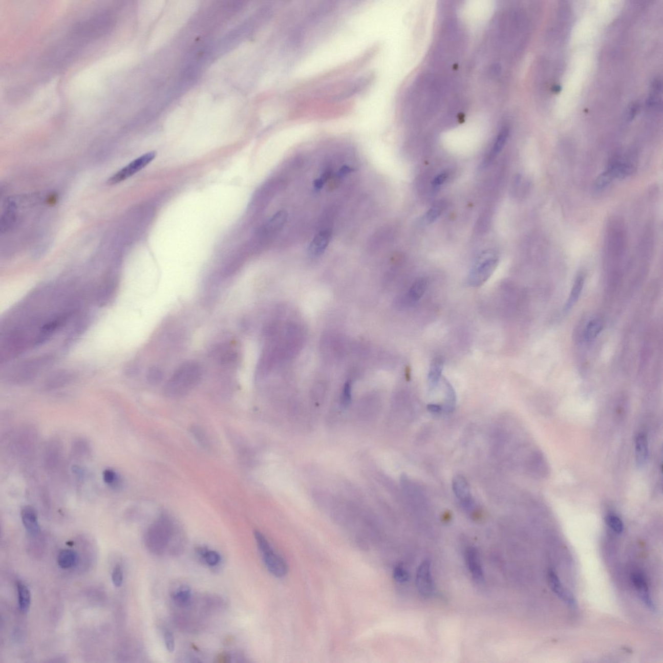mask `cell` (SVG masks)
<instances>
[{
    "mask_svg": "<svg viewBox=\"0 0 663 663\" xmlns=\"http://www.w3.org/2000/svg\"><path fill=\"white\" fill-rule=\"evenodd\" d=\"M202 373L201 366L197 362H185L166 383L164 392L168 397L173 398L187 395L199 383Z\"/></svg>",
    "mask_w": 663,
    "mask_h": 663,
    "instance_id": "cell-1",
    "label": "cell"
},
{
    "mask_svg": "<svg viewBox=\"0 0 663 663\" xmlns=\"http://www.w3.org/2000/svg\"><path fill=\"white\" fill-rule=\"evenodd\" d=\"M173 534L172 522L167 516H161L148 530L147 540L151 543L152 550L157 553H163L173 540Z\"/></svg>",
    "mask_w": 663,
    "mask_h": 663,
    "instance_id": "cell-2",
    "label": "cell"
},
{
    "mask_svg": "<svg viewBox=\"0 0 663 663\" xmlns=\"http://www.w3.org/2000/svg\"><path fill=\"white\" fill-rule=\"evenodd\" d=\"M53 361V357L50 355L31 359L22 363L16 368L12 374L11 379L15 382H26L37 376L41 370Z\"/></svg>",
    "mask_w": 663,
    "mask_h": 663,
    "instance_id": "cell-3",
    "label": "cell"
},
{
    "mask_svg": "<svg viewBox=\"0 0 663 663\" xmlns=\"http://www.w3.org/2000/svg\"><path fill=\"white\" fill-rule=\"evenodd\" d=\"M156 156V153L154 151L143 154L140 157L131 161L121 170L117 171L108 180L107 183L109 185H113L123 182L146 167L152 161L154 160Z\"/></svg>",
    "mask_w": 663,
    "mask_h": 663,
    "instance_id": "cell-4",
    "label": "cell"
},
{
    "mask_svg": "<svg viewBox=\"0 0 663 663\" xmlns=\"http://www.w3.org/2000/svg\"><path fill=\"white\" fill-rule=\"evenodd\" d=\"M498 260L495 258L486 259L475 267L469 273L468 285L472 287H479L485 283L495 271Z\"/></svg>",
    "mask_w": 663,
    "mask_h": 663,
    "instance_id": "cell-5",
    "label": "cell"
},
{
    "mask_svg": "<svg viewBox=\"0 0 663 663\" xmlns=\"http://www.w3.org/2000/svg\"><path fill=\"white\" fill-rule=\"evenodd\" d=\"M416 582L418 591L423 596L430 597L434 594L435 585L429 560H425L418 567Z\"/></svg>",
    "mask_w": 663,
    "mask_h": 663,
    "instance_id": "cell-6",
    "label": "cell"
},
{
    "mask_svg": "<svg viewBox=\"0 0 663 663\" xmlns=\"http://www.w3.org/2000/svg\"><path fill=\"white\" fill-rule=\"evenodd\" d=\"M266 568L272 575L277 578L285 576L288 571V565L282 557L273 551V549L263 554Z\"/></svg>",
    "mask_w": 663,
    "mask_h": 663,
    "instance_id": "cell-7",
    "label": "cell"
},
{
    "mask_svg": "<svg viewBox=\"0 0 663 663\" xmlns=\"http://www.w3.org/2000/svg\"><path fill=\"white\" fill-rule=\"evenodd\" d=\"M547 577L550 588H551L552 591L567 605L572 608H575L577 605L576 599L574 598L573 594L571 592L564 588L561 581L558 577L556 572L552 571V570H549L548 571Z\"/></svg>",
    "mask_w": 663,
    "mask_h": 663,
    "instance_id": "cell-8",
    "label": "cell"
},
{
    "mask_svg": "<svg viewBox=\"0 0 663 663\" xmlns=\"http://www.w3.org/2000/svg\"><path fill=\"white\" fill-rule=\"evenodd\" d=\"M465 560L472 579L476 583H483L484 571L478 550L474 547H468L466 550Z\"/></svg>",
    "mask_w": 663,
    "mask_h": 663,
    "instance_id": "cell-9",
    "label": "cell"
},
{
    "mask_svg": "<svg viewBox=\"0 0 663 663\" xmlns=\"http://www.w3.org/2000/svg\"><path fill=\"white\" fill-rule=\"evenodd\" d=\"M633 586L638 592V596L646 606L652 611L655 610V605L651 597L649 589L644 574L641 572L636 571L632 574Z\"/></svg>",
    "mask_w": 663,
    "mask_h": 663,
    "instance_id": "cell-10",
    "label": "cell"
},
{
    "mask_svg": "<svg viewBox=\"0 0 663 663\" xmlns=\"http://www.w3.org/2000/svg\"><path fill=\"white\" fill-rule=\"evenodd\" d=\"M332 239V231L325 229L319 232L313 239L308 248V253L313 258L319 256L326 250Z\"/></svg>",
    "mask_w": 663,
    "mask_h": 663,
    "instance_id": "cell-11",
    "label": "cell"
},
{
    "mask_svg": "<svg viewBox=\"0 0 663 663\" xmlns=\"http://www.w3.org/2000/svg\"><path fill=\"white\" fill-rule=\"evenodd\" d=\"M21 518L24 527L29 534L36 537L40 532L38 515L35 508L31 506H25L21 510Z\"/></svg>",
    "mask_w": 663,
    "mask_h": 663,
    "instance_id": "cell-12",
    "label": "cell"
},
{
    "mask_svg": "<svg viewBox=\"0 0 663 663\" xmlns=\"http://www.w3.org/2000/svg\"><path fill=\"white\" fill-rule=\"evenodd\" d=\"M444 369V359L441 357H437L433 359L430 364L429 373H428V383L431 390H434L439 384L442 377Z\"/></svg>",
    "mask_w": 663,
    "mask_h": 663,
    "instance_id": "cell-13",
    "label": "cell"
},
{
    "mask_svg": "<svg viewBox=\"0 0 663 663\" xmlns=\"http://www.w3.org/2000/svg\"><path fill=\"white\" fill-rule=\"evenodd\" d=\"M454 490L459 499L464 501L463 505L466 508H471L472 505L468 483L465 479L461 477H457L454 479Z\"/></svg>",
    "mask_w": 663,
    "mask_h": 663,
    "instance_id": "cell-14",
    "label": "cell"
},
{
    "mask_svg": "<svg viewBox=\"0 0 663 663\" xmlns=\"http://www.w3.org/2000/svg\"><path fill=\"white\" fill-rule=\"evenodd\" d=\"M584 281L585 279L583 275L580 274L579 275L577 276L573 285L572 286L568 299H567L566 304H565V311H569L578 302L582 294V290H583Z\"/></svg>",
    "mask_w": 663,
    "mask_h": 663,
    "instance_id": "cell-15",
    "label": "cell"
},
{
    "mask_svg": "<svg viewBox=\"0 0 663 663\" xmlns=\"http://www.w3.org/2000/svg\"><path fill=\"white\" fill-rule=\"evenodd\" d=\"M648 446L645 434H638L635 439V459L638 466H643L647 461Z\"/></svg>",
    "mask_w": 663,
    "mask_h": 663,
    "instance_id": "cell-16",
    "label": "cell"
},
{
    "mask_svg": "<svg viewBox=\"0 0 663 663\" xmlns=\"http://www.w3.org/2000/svg\"><path fill=\"white\" fill-rule=\"evenodd\" d=\"M16 587L19 610L23 613L28 612L31 606L30 591L28 587L20 581L17 582Z\"/></svg>",
    "mask_w": 663,
    "mask_h": 663,
    "instance_id": "cell-17",
    "label": "cell"
},
{
    "mask_svg": "<svg viewBox=\"0 0 663 663\" xmlns=\"http://www.w3.org/2000/svg\"><path fill=\"white\" fill-rule=\"evenodd\" d=\"M603 322L598 318L590 320L585 328L584 337L585 341L591 342L595 339L603 331Z\"/></svg>",
    "mask_w": 663,
    "mask_h": 663,
    "instance_id": "cell-18",
    "label": "cell"
},
{
    "mask_svg": "<svg viewBox=\"0 0 663 663\" xmlns=\"http://www.w3.org/2000/svg\"><path fill=\"white\" fill-rule=\"evenodd\" d=\"M58 564L61 568L67 569L72 568L77 564L78 561L77 554L74 550H63L58 554Z\"/></svg>",
    "mask_w": 663,
    "mask_h": 663,
    "instance_id": "cell-19",
    "label": "cell"
},
{
    "mask_svg": "<svg viewBox=\"0 0 663 663\" xmlns=\"http://www.w3.org/2000/svg\"><path fill=\"white\" fill-rule=\"evenodd\" d=\"M173 600L178 606L189 605L191 601L192 593L189 587L183 586L174 592Z\"/></svg>",
    "mask_w": 663,
    "mask_h": 663,
    "instance_id": "cell-20",
    "label": "cell"
},
{
    "mask_svg": "<svg viewBox=\"0 0 663 663\" xmlns=\"http://www.w3.org/2000/svg\"><path fill=\"white\" fill-rule=\"evenodd\" d=\"M427 281L424 279L416 281L408 293V298L411 302H417L420 300L426 290Z\"/></svg>",
    "mask_w": 663,
    "mask_h": 663,
    "instance_id": "cell-21",
    "label": "cell"
},
{
    "mask_svg": "<svg viewBox=\"0 0 663 663\" xmlns=\"http://www.w3.org/2000/svg\"><path fill=\"white\" fill-rule=\"evenodd\" d=\"M198 554L200 557L206 563L208 566L214 567L217 566L220 562L221 558L218 552L214 550H209L200 548L198 550Z\"/></svg>",
    "mask_w": 663,
    "mask_h": 663,
    "instance_id": "cell-22",
    "label": "cell"
},
{
    "mask_svg": "<svg viewBox=\"0 0 663 663\" xmlns=\"http://www.w3.org/2000/svg\"><path fill=\"white\" fill-rule=\"evenodd\" d=\"M508 134H509V131H508V130L506 128L503 129L502 131L500 132V134H499L498 137H497L495 143H494L493 150L491 151L490 156H489V159L495 157L497 154H498V153L502 150L506 140H507Z\"/></svg>",
    "mask_w": 663,
    "mask_h": 663,
    "instance_id": "cell-23",
    "label": "cell"
},
{
    "mask_svg": "<svg viewBox=\"0 0 663 663\" xmlns=\"http://www.w3.org/2000/svg\"><path fill=\"white\" fill-rule=\"evenodd\" d=\"M445 393H446V404L445 408L447 412H452L456 403V395L449 381L444 379Z\"/></svg>",
    "mask_w": 663,
    "mask_h": 663,
    "instance_id": "cell-24",
    "label": "cell"
},
{
    "mask_svg": "<svg viewBox=\"0 0 663 663\" xmlns=\"http://www.w3.org/2000/svg\"><path fill=\"white\" fill-rule=\"evenodd\" d=\"M607 524L616 534H622L624 530V524L622 520L617 516L610 514L606 516Z\"/></svg>",
    "mask_w": 663,
    "mask_h": 663,
    "instance_id": "cell-25",
    "label": "cell"
},
{
    "mask_svg": "<svg viewBox=\"0 0 663 663\" xmlns=\"http://www.w3.org/2000/svg\"><path fill=\"white\" fill-rule=\"evenodd\" d=\"M254 536H255L256 545H258L259 550H260L262 555L272 549L270 543L268 542L267 539L262 533L258 531V530H255L254 532Z\"/></svg>",
    "mask_w": 663,
    "mask_h": 663,
    "instance_id": "cell-26",
    "label": "cell"
},
{
    "mask_svg": "<svg viewBox=\"0 0 663 663\" xmlns=\"http://www.w3.org/2000/svg\"><path fill=\"white\" fill-rule=\"evenodd\" d=\"M103 479L105 483L112 487L116 488L119 486L120 479L116 472L112 469H107L103 472Z\"/></svg>",
    "mask_w": 663,
    "mask_h": 663,
    "instance_id": "cell-27",
    "label": "cell"
},
{
    "mask_svg": "<svg viewBox=\"0 0 663 663\" xmlns=\"http://www.w3.org/2000/svg\"><path fill=\"white\" fill-rule=\"evenodd\" d=\"M443 204L435 205L425 214V220L427 223H432L436 220L443 211Z\"/></svg>",
    "mask_w": 663,
    "mask_h": 663,
    "instance_id": "cell-28",
    "label": "cell"
},
{
    "mask_svg": "<svg viewBox=\"0 0 663 663\" xmlns=\"http://www.w3.org/2000/svg\"><path fill=\"white\" fill-rule=\"evenodd\" d=\"M146 377H147L149 383L157 384L162 380L163 373L160 369L153 367V368L149 369Z\"/></svg>",
    "mask_w": 663,
    "mask_h": 663,
    "instance_id": "cell-29",
    "label": "cell"
},
{
    "mask_svg": "<svg viewBox=\"0 0 663 663\" xmlns=\"http://www.w3.org/2000/svg\"><path fill=\"white\" fill-rule=\"evenodd\" d=\"M393 577L396 582L403 583V582L408 581L409 574L404 567L402 566H397L393 570Z\"/></svg>",
    "mask_w": 663,
    "mask_h": 663,
    "instance_id": "cell-30",
    "label": "cell"
},
{
    "mask_svg": "<svg viewBox=\"0 0 663 663\" xmlns=\"http://www.w3.org/2000/svg\"><path fill=\"white\" fill-rule=\"evenodd\" d=\"M112 582L115 586L119 588L123 582V571L121 566H116L112 571Z\"/></svg>",
    "mask_w": 663,
    "mask_h": 663,
    "instance_id": "cell-31",
    "label": "cell"
},
{
    "mask_svg": "<svg viewBox=\"0 0 663 663\" xmlns=\"http://www.w3.org/2000/svg\"><path fill=\"white\" fill-rule=\"evenodd\" d=\"M352 399V388L350 382H347L344 386L341 395V404L347 407L351 403Z\"/></svg>",
    "mask_w": 663,
    "mask_h": 663,
    "instance_id": "cell-32",
    "label": "cell"
},
{
    "mask_svg": "<svg viewBox=\"0 0 663 663\" xmlns=\"http://www.w3.org/2000/svg\"><path fill=\"white\" fill-rule=\"evenodd\" d=\"M164 641L168 652H173L175 648V640L172 632L169 630H166L164 632Z\"/></svg>",
    "mask_w": 663,
    "mask_h": 663,
    "instance_id": "cell-33",
    "label": "cell"
},
{
    "mask_svg": "<svg viewBox=\"0 0 663 663\" xmlns=\"http://www.w3.org/2000/svg\"><path fill=\"white\" fill-rule=\"evenodd\" d=\"M192 433L200 444H202L204 447L207 446V439L202 430L198 427H193Z\"/></svg>",
    "mask_w": 663,
    "mask_h": 663,
    "instance_id": "cell-34",
    "label": "cell"
},
{
    "mask_svg": "<svg viewBox=\"0 0 663 663\" xmlns=\"http://www.w3.org/2000/svg\"><path fill=\"white\" fill-rule=\"evenodd\" d=\"M447 176H448L446 173L440 174L435 178L434 182H433V185L435 186V187H439V186L443 184L447 179Z\"/></svg>",
    "mask_w": 663,
    "mask_h": 663,
    "instance_id": "cell-35",
    "label": "cell"
},
{
    "mask_svg": "<svg viewBox=\"0 0 663 663\" xmlns=\"http://www.w3.org/2000/svg\"><path fill=\"white\" fill-rule=\"evenodd\" d=\"M428 409H429L431 412L434 413H440L442 410V408L440 405L436 404H430L428 405Z\"/></svg>",
    "mask_w": 663,
    "mask_h": 663,
    "instance_id": "cell-36",
    "label": "cell"
}]
</instances>
